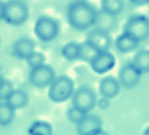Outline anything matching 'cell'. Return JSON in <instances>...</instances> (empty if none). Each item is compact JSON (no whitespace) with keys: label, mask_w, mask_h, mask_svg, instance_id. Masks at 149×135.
Here are the masks:
<instances>
[{"label":"cell","mask_w":149,"mask_h":135,"mask_svg":"<svg viewBox=\"0 0 149 135\" xmlns=\"http://www.w3.org/2000/svg\"><path fill=\"white\" fill-rule=\"evenodd\" d=\"M98 17L99 13L94 6L85 0H74L66 10L68 24L77 31L88 30L97 23Z\"/></svg>","instance_id":"obj_1"},{"label":"cell","mask_w":149,"mask_h":135,"mask_svg":"<svg viewBox=\"0 0 149 135\" xmlns=\"http://www.w3.org/2000/svg\"><path fill=\"white\" fill-rule=\"evenodd\" d=\"M75 90L73 80L66 75L56 77L49 86L48 97L52 102L58 104L71 98Z\"/></svg>","instance_id":"obj_2"},{"label":"cell","mask_w":149,"mask_h":135,"mask_svg":"<svg viewBox=\"0 0 149 135\" xmlns=\"http://www.w3.org/2000/svg\"><path fill=\"white\" fill-rule=\"evenodd\" d=\"M29 15V8L24 0H8L5 2L3 19L7 24L21 26L28 21Z\"/></svg>","instance_id":"obj_3"},{"label":"cell","mask_w":149,"mask_h":135,"mask_svg":"<svg viewBox=\"0 0 149 135\" xmlns=\"http://www.w3.org/2000/svg\"><path fill=\"white\" fill-rule=\"evenodd\" d=\"M122 33L140 43L149 37V18L144 14L132 15L123 24Z\"/></svg>","instance_id":"obj_4"},{"label":"cell","mask_w":149,"mask_h":135,"mask_svg":"<svg viewBox=\"0 0 149 135\" xmlns=\"http://www.w3.org/2000/svg\"><path fill=\"white\" fill-rule=\"evenodd\" d=\"M71 98L72 106L85 113L93 110L97 105V93L93 88L88 85L77 87Z\"/></svg>","instance_id":"obj_5"},{"label":"cell","mask_w":149,"mask_h":135,"mask_svg":"<svg viewBox=\"0 0 149 135\" xmlns=\"http://www.w3.org/2000/svg\"><path fill=\"white\" fill-rule=\"evenodd\" d=\"M59 23L54 17L42 16L35 23L33 33L40 42L47 43L56 38L59 34Z\"/></svg>","instance_id":"obj_6"},{"label":"cell","mask_w":149,"mask_h":135,"mask_svg":"<svg viewBox=\"0 0 149 135\" xmlns=\"http://www.w3.org/2000/svg\"><path fill=\"white\" fill-rule=\"evenodd\" d=\"M56 78V71L54 68L45 63L31 69L29 75L31 84L37 88L49 86Z\"/></svg>","instance_id":"obj_7"},{"label":"cell","mask_w":149,"mask_h":135,"mask_svg":"<svg viewBox=\"0 0 149 135\" xmlns=\"http://www.w3.org/2000/svg\"><path fill=\"white\" fill-rule=\"evenodd\" d=\"M143 74L132 61L122 64L118 70V79L120 85L127 89L135 88L139 84Z\"/></svg>","instance_id":"obj_8"},{"label":"cell","mask_w":149,"mask_h":135,"mask_svg":"<svg viewBox=\"0 0 149 135\" xmlns=\"http://www.w3.org/2000/svg\"><path fill=\"white\" fill-rule=\"evenodd\" d=\"M76 131L80 135H105L103 129V122L100 117L93 114H87L76 124Z\"/></svg>","instance_id":"obj_9"},{"label":"cell","mask_w":149,"mask_h":135,"mask_svg":"<svg viewBox=\"0 0 149 135\" xmlns=\"http://www.w3.org/2000/svg\"><path fill=\"white\" fill-rule=\"evenodd\" d=\"M116 63L115 56L109 50L100 51L89 64L94 72L103 75L112 70Z\"/></svg>","instance_id":"obj_10"},{"label":"cell","mask_w":149,"mask_h":135,"mask_svg":"<svg viewBox=\"0 0 149 135\" xmlns=\"http://www.w3.org/2000/svg\"><path fill=\"white\" fill-rule=\"evenodd\" d=\"M86 40L97 46L101 51H109L113 43V38L109 30L101 26H96L87 33Z\"/></svg>","instance_id":"obj_11"},{"label":"cell","mask_w":149,"mask_h":135,"mask_svg":"<svg viewBox=\"0 0 149 135\" xmlns=\"http://www.w3.org/2000/svg\"><path fill=\"white\" fill-rule=\"evenodd\" d=\"M120 85L118 79L115 76H105L99 82V93L102 97L108 99H114L120 92Z\"/></svg>","instance_id":"obj_12"},{"label":"cell","mask_w":149,"mask_h":135,"mask_svg":"<svg viewBox=\"0 0 149 135\" xmlns=\"http://www.w3.org/2000/svg\"><path fill=\"white\" fill-rule=\"evenodd\" d=\"M36 43L31 38L23 37L17 40L12 47L13 54L19 59H26L35 51Z\"/></svg>","instance_id":"obj_13"},{"label":"cell","mask_w":149,"mask_h":135,"mask_svg":"<svg viewBox=\"0 0 149 135\" xmlns=\"http://www.w3.org/2000/svg\"><path fill=\"white\" fill-rule=\"evenodd\" d=\"M78 59L88 64H90L96 56L101 51L94 43L86 39L78 43Z\"/></svg>","instance_id":"obj_14"},{"label":"cell","mask_w":149,"mask_h":135,"mask_svg":"<svg viewBox=\"0 0 149 135\" xmlns=\"http://www.w3.org/2000/svg\"><path fill=\"white\" fill-rule=\"evenodd\" d=\"M139 42L125 33L118 35L115 40V46L118 51L123 54H130L136 49Z\"/></svg>","instance_id":"obj_15"},{"label":"cell","mask_w":149,"mask_h":135,"mask_svg":"<svg viewBox=\"0 0 149 135\" xmlns=\"http://www.w3.org/2000/svg\"><path fill=\"white\" fill-rule=\"evenodd\" d=\"M125 6L124 0H100L102 12L111 17L121 14L125 9Z\"/></svg>","instance_id":"obj_16"},{"label":"cell","mask_w":149,"mask_h":135,"mask_svg":"<svg viewBox=\"0 0 149 135\" xmlns=\"http://www.w3.org/2000/svg\"><path fill=\"white\" fill-rule=\"evenodd\" d=\"M16 110L23 109L29 102V97L26 92L21 89H14L5 101Z\"/></svg>","instance_id":"obj_17"},{"label":"cell","mask_w":149,"mask_h":135,"mask_svg":"<svg viewBox=\"0 0 149 135\" xmlns=\"http://www.w3.org/2000/svg\"><path fill=\"white\" fill-rule=\"evenodd\" d=\"M132 63L142 74L149 72V51L142 49L134 54Z\"/></svg>","instance_id":"obj_18"},{"label":"cell","mask_w":149,"mask_h":135,"mask_svg":"<svg viewBox=\"0 0 149 135\" xmlns=\"http://www.w3.org/2000/svg\"><path fill=\"white\" fill-rule=\"evenodd\" d=\"M29 135H51L53 134V127L47 122L38 120L31 124L28 129Z\"/></svg>","instance_id":"obj_19"},{"label":"cell","mask_w":149,"mask_h":135,"mask_svg":"<svg viewBox=\"0 0 149 135\" xmlns=\"http://www.w3.org/2000/svg\"><path fill=\"white\" fill-rule=\"evenodd\" d=\"M16 110L7 102L0 103V126H6L12 123L16 116Z\"/></svg>","instance_id":"obj_20"},{"label":"cell","mask_w":149,"mask_h":135,"mask_svg":"<svg viewBox=\"0 0 149 135\" xmlns=\"http://www.w3.org/2000/svg\"><path fill=\"white\" fill-rule=\"evenodd\" d=\"M61 52L64 59L69 61L78 59V43L74 42H70L65 43L62 47Z\"/></svg>","instance_id":"obj_21"},{"label":"cell","mask_w":149,"mask_h":135,"mask_svg":"<svg viewBox=\"0 0 149 135\" xmlns=\"http://www.w3.org/2000/svg\"><path fill=\"white\" fill-rule=\"evenodd\" d=\"M26 61L28 66L32 69L45 64L46 57L42 52L35 50L26 58Z\"/></svg>","instance_id":"obj_22"},{"label":"cell","mask_w":149,"mask_h":135,"mask_svg":"<svg viewBox=\"0 0 149 135\" xmlns=\"http://www.w3.org/2000/svg\"><path fill=\"white\" fill-rule=\"evenodd\" d=\"M87 114L72 106L66 111V115L67 119L70 123L76 125L83 119Z\"/></svg>","instance_id":"obj_23"},{"label":"cell","mask_w":149,"mask_h":135,"mask_svg":"<svg viewBox=\"0 0 149 135\" xmlns=\"http://www.w3.org/2000/svg\"><path fill=\"white\" fill-rule=\"evenodd\" d=\"M14 89L12 82L10 80L5 79L0 88V101L6 100Z\"/></svg>","instance_id":"obj_24"},{"label":"cell","mask_w":149,"mask_h":135,"mask_svg":"<svg viewBox=\"0 0 149 135\" xmlns=\"http://www.w3.org/2000/svg\"><path fill=\"white\" fill-rule=\"evenodd\" d=\"M97 105L98 107L102 110H105L109 107L110 105L109 99L102 97L97 100Z\"/></svg>","instance_id":"obj_25"},{"label":"cell","mask_w":149,"mask_h":135,"mask_svg":"<svg viewBox=\"0 0 149 135\" xmlns=\"http://www.w3.org/2000/svg\"><path fill=\"white\" fill-rule=\"evenodd\" d=\"M130 2L137 6H143L149 3V0H131Z\"/></svg>","instance_id":"obj_26"},{"label":"cell","mask_w":149,"mask_h":135,"mask_svg":"<svg viewBox=\"0 0 149 135\" xmlns=\"http://www.w3.org/2000/svg\"><path fill=\"white\" fill-rule=\"evenodd\" d=\"M5 2L0 0V21L3 19V8H4Z\"/></svg>","instance_id":"obj_27"},{"label":"cell","mask_w":149,"mask_h":135,"mask_svg":"<svg viewBox=\"0 0 149 135\" xmlns=\"http://www.w3.org/2000/svg\"><path fill=\"white\" fill-rule=\"evenodd\" d=\"M5 80V79L3 78V76H2V75L0 74V88H1V87L2 86V85L3 84Z\"/></svg>","instance_id":"obj_28"},{"label":"cell","mask_w":149,"mask_h":135,"mask_svg":"<svg viewBox=\"0 0 149 135\" xmlns=\"http://www.w3.org/2000/svg\"><path fill=\"white\" fill-rule=\"evenodd\" d=\"M1 35H0V45H1Z\"/></svg>","instance_id":"obj_29"},{"label":"cell","mask_w":149,"mask_h":135,"mask_svg":"<svg viewBox=\"0 0 149 135\" xmlns=\"http://www.w3.org/2000/svg\"><path fill=\"white\" fill-rule=\"evenodd\" d=\"M129 1H131V0H129Z\"/></svg>","instance_id":"obj_30"}]
</instances>
